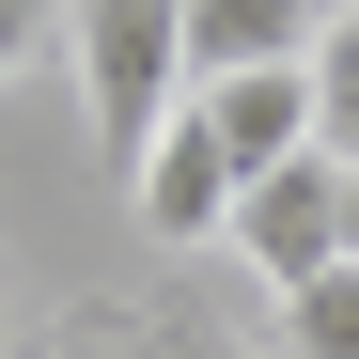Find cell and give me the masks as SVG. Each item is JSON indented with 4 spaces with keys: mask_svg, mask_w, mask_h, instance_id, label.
<instances>
[{
    "mask_svg": "<svg viewBox=\"0 0 359 359\" xmlns=\"http://www.w3.org/2000/svg\"><path fill=\"white\" fill-rule=\"evenodd\" d=\"M219 250L250 266L266 297L328 281V266H344V156H281V172H250V188H234V234H219Z\"/></svg>",
    "mask_w": 359,
    "mask_h": 359,
    "instance_id": "7a4b0ae2",
    "label": "cell"
},
{
    "mask_svg": "<svg viewBox=\"0 0 359 359\" xmlns=\"http://www.w3.org/2000/svg\"><path fill=\"white\" fill-rule=\"evenodd\" d=\"M328 47V0H188V63L203 79H281Z\"/></svg>",
    "mask_w": 359,
    "mask_h": 359,
    "instance_id": "277c9868",
    "label": "cell"
},
{
    "mask_svg": "<svg viewBox=\"0 0 359 359\" xmlns=\"http://www.w3.org/2000/svg\"><path fill=\"white\" fill-rule=\"evenodd\" d=\"M313 141L359 172V16H328V47H313Z\"/></svg>",
    "mask_w": 359,
    "mask_h": 359,
    "instance_id": "52a82bcc",
    "label": "cell"
},
{
    "mask_svg": "<svg viewBox=\"0 0 359 359\" xmlns=\"http://www.w3.org/2000/svg\"><path fill=\"white\" fill-rule=\"evenodd\" d=\"M141 359H250V344H234V328H203V313H172V297H156V313H141Z\"/></svg>",
    "mask_w": 359,
    "mask_h": 359,
    "instance_id": "30bf717a",
    "label": "cell"
},
{
    "mask_svg": "<svg viewBox=\"0 0 359 359\" xmlns=\"http://www.w3.org/2000/svg\"><path fill=\"white\" fill-rule=\"evenodd\" d=\"M281 359H359V266H328V281L281 297Z\"/></svg>",
    "mask_w": 359,
    "mask_h": 359,
    "instance_id": "8992f818",
    "label": "cell"
},
{
    "mask_svg": "<svg viewBox=\"0 0 359 359\" xmlns=\"http://www.w3.org/2000/svg\"><path fill=\"white\" fill-rule=\"evenodd\" d=\"M47 47H63V0H0V94H16Z\"/></svg>",
    "mask_w": 359,
    "mask_h": 359,
    "instance_id": "9c48e42d",
    "label": "cell"
},
{
    "mask_svg": "<svg viewBox=\"0 0 359 359\" xmlns=\"http://www.w3.org/2000/svg\"><path fill=\"white\" fill-rule=\"evenodd\" d=\"M234 188H250V172L219 156V126H203V94L172 109V141H156V156L126 172V203H141V234H156V250H219V234H234Z\"/></svg>",
    "mask_w": 359,
    "mask_h": 359,
    "instance_id": "3957f363",
    "label": "cell"
},
{
    "mask_svg": "<svg viewBox=\"0 0 359 359\" xmlns=\"http://www.w3.org/2000/svg\"><path fill=\"white\" fill-rule=\"evenodd\" d=\"M344 266H359V172H344Z\"/></svg>",
    "mask_w": 359,
    "mask_h": 359,
    "instance_id": "7c38bea8",
    "label": "cell"
},
{
    "mask_svg": "<svg viewBox=\"0 0 359 359\" xmlns=\"http://www.w3.org/2000/svg\"><path fill=\"white\" fill-rule=\"evenodd\" d=\"M32 359H141V313H47Z\"/></svg>",
    "mask_w": 359,
    "mask_h": 359,
    "instance_id": "ba28073f",
    "label": "cell"
},
{
    "mask_svg": "<svg viewBox=\"0 0 359 359\" xmlns=\"http://www.w3.org/2000/svg\"><path fill=\"white\" fill-rule=\"evenodd\" d=\"M203 126L234 172H281V156H328L313 141V63H281V79H203Z\"/></svg>",
    "mask_w": 359,
    "mask_h": 359,
    "instance_id": "5b68a950",
    "label": "cell"
},
{
    "mask_svg": "<svg viewBox=\"0 0 359 359\" xmlns=\"http://www.w3.org/2000/svg\"><path fill=\"white\" fill-rule=\"evenodd\" d=\"M328 16H359V0H328Z\"/></svg>",
    "mask_w": 359,
    "mask_h": 359,
    "instance_id": "4fadbf2b",
    "label": "cell"
},
{
    "mask_svg": "<svg viewBox=\"0 0 359 359\" xmlns=\"http://www.w3.org/2000/svg\"><path fill=\"white\" fill-rule=\"evenodd\" d=\"M63 63H79V109H94V141H109V188L172 141V109L203 94L188 63V0H63Z\"/></svg>",
    "mask_w": 359,
    "mask_h": 359,
    "instance_id": "6da1fadb",
    "label": "cell"
},
{
    "mask_svg": "<svg viewBox=\"0 0 359 359\" xmlns=\"http://www.w3.org/2000/svg\"><path fill=\"white\" fill-rule=\"evenodd\" d=\"M0 359H32V328H16V297H0Z\"/></svg>",
    "mask_w": 359,
    "mask_h": 359,
    "instance_id": "8fae6325",
    "label": "cell"
}]
</instances>
